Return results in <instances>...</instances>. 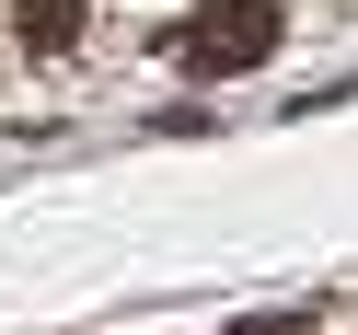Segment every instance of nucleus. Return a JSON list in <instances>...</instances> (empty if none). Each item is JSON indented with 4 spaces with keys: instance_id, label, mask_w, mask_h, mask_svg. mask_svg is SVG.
<instances>
[{
    "instance_id": "f257e3e1",
    "label": "nucleus",
    "mask_w": 358,
    "mask_h": 335,
    "mask_svg": "<svg viewBox=\"0 0 358 335\" xmlns=\"http://www.w3.org/2000/svg\"><path fill=\"white\" fill-rule=\"evenodd\" d=\"M278 47H289V12H278V0H208V12H185V24L162 35V58L185 81H243V70H266Z\"/></svg>"
},
{
    "instance_id": "f03ea898",
    "label": "nucleus",
    "mask_w": 358,
    "mask_h": 335,
    "mask_svg": "<svg viewBox=\"0 0 358 335\" xmlns=\"http://www.w3.org/2000/svg\"><path fill=\"white\" fill-rule=\"evenodd\" d=\"M81 12H93V0H12V35H24L35 58H70L81 47Z\"/></svg>"
}]
</instances>
